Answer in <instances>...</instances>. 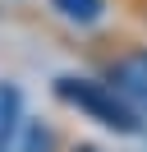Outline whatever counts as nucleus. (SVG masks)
Wrapping results in <instances>:
<instances>
[{"instance_id":"obj_8","label":"nucleus","mask_w":147,"mask_h":152,"mask_svg":"<svg viewBox=\"0 0 147 152\" xmlns=\"http://www.w3.org/2000/svg\"><path fill=\"white\" fill-rule=\"evenodd\" d=\"M143 138H147V120H143Z\"/></svg>"},{"instance_id":"obj_2","label":"nucleus","mask_w":147,"mask_h":152,"mask_svg":"<svg viewBox=\"0 0 147 152\" xmlns=\"http://www.w3.org/2000/svg\"><path fill=\"white\" fill-rule=\"evenodd\" d=\"M51 92H55L60 106L78 111L83 120L101 124V129H110V134H124V138L129 134H143V115H138L101 74H92V69L87 74H60L51 83Z\"/></svg>"},{"instance_id":"obj_1","label":"nucleus","mask_w":147,"mask_h":152,"mask_svg":"<svg viewBox=\"0 0 147 152\" xmlns=\"http://www.w3.org/2000/svg\"><path fill=\"white\" fill-rule=\"evenodd\" d=\"M87 69L101 74L138 115L147 120V32H124V28H106L83 46Z\"/></svg>"},{"instance_id":"obj_7","label":"nucleus","mask_w":147,"mask_h":152,"mask_svg":"<svg viewBox=\"0 0 147 152\" xmlns=\"http://www.w3.org/2000/svg\"><path fill=\"white\" fill-rule=\"evenodd\" d=\"M69 152H101V148H97V143H74Z\"/></svg>"},{"instance_id":"obj_4","label":"nucleus","mask_w":147,"mask_h":152,"mask_svg":"<svg viewBox=\"0 0 147 152\" xmlns=\"http://www.w3.org/2000/svg\"><path fill=\"white\" fill-rule=\"evenodd\" d=\"M51 10L74 28H97L106 19V0H51Z\"/></svg>"},{"instance_id":"obj_5","label":"nucleus","mask_w":147,"mask_h":152,"mask_svg":"<svg viewBox=\"0 0 147 152\" xmlns=\"http://www.w3.org/2000/svg\"><path fill=\"white\" fill-rule=\"evenodd\" d=\"M55 148H60V134H55L51 120H23L18 152H55Z\"/></svg>"},{"instance_id":"obj_6","label":"nucleus","mask_w":147,"mask_h":152,"mask_svg":"<svg viewBox=\"0 0 147 152\" xmlns=\"http://www.w3.org/2000/svg\"><path fill=\"white\" fill-rule=\"evenodd\" d=\"M119 5H124V14L133 19V28L147 32V0H119Z\"/></svg>"},{"instance_id":"obj_3","label":"nucleus","mask_w":147,"mask_h":152,"mask_svg":"<svg viewBox=\"0 0 147 152\" xmlns=\"http://www.w3.org/2000/svg\"><path fill=\"white\" fill-rule=\"evenodd\" d=\"M18 134H23V102H18L14 83H0V152H18Z\"/></svg>"}]
</instances>
